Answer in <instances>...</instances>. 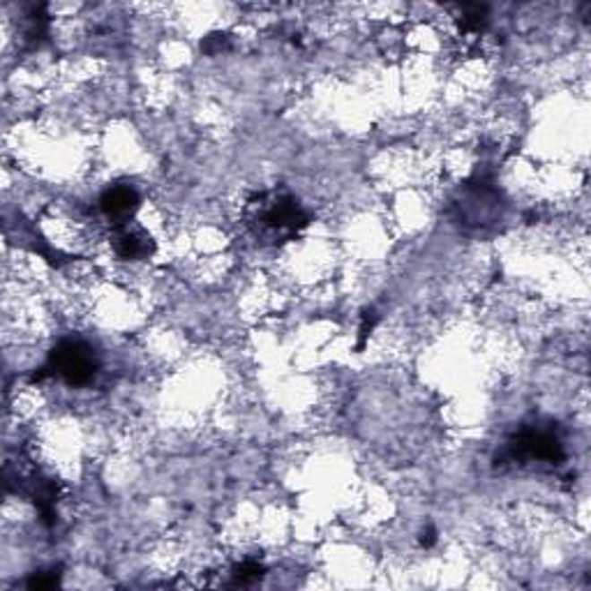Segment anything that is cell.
<instances>
[{
  "label": "cell",
  "instance_id": "1",
  "mask_svg": "<svg viewBox=\"0 0 591 591\" xmlns=\"http://www.w3.org/2000/svg\"><path fill=\"white\" fill-rule=\"evenodd\" d=\"M99 363L95 351L81 339H63L61 345L51 351L49 363L33 377V381H42L44 377H61L72 389L90 386L98 377Z\"/></svg>",
  "mask_w": 591,
  "mask_h": 591
},
{
  "label": "cell",
  "instance_id": "2",
  "mask_svg": "<svg viewBox=\"0 0 591 591\" xmlns=\"http://www.w3.org/2000/svg\"><path fill=\"white\" fill-rule=\"evenodd\" d=\"M564 443L552 430L525 427L509 441L510 460H541L559 465L564 460Z\"/></svg>",
  "mask_w": 591,
  "mask_h": 591
},
{
  "label": "cell",
  "instance_id": "3",
  "mask_svg": "<svg viewBox=\"0 0 591 591\" xmlns=\"http://www.w3.org/2000/svg\"><path fill=\"white\" fill-rule=\"evenodd\" d=\"M307 222H310L307 213L291 197H278L266 209H261V215H259L261 234L273 236L275 241L298 234L303 227H307Z\"/></svg>",
  "mask_w": 591,
  "mask_h": 591
},
{
  "label": "cell",
  "instance_id": "4",
  "mask_svg": "<svg viewBox=\"0 0 591 591\" xmlns=\"http://www.w3.org/2000/svg\"><path fill=\"white\" fill-rule=\"evenodd\" d=\"M139 209V192L132 185H114L99 197V210L116 225L127 222V218L134 215Z\"/></svg>",
  "mask_w": 591,
  "mask_h": 591
},
{
  "label": "cell",
  "instance_id": "5",
  "mask_svg": "<svg viewBox=\"0 0 591 591\" xmlns=\"http://www.w3.org/2000/svg\"><path fill=\"white\" fill-rule=\"evenodd\" d=\"M114 247L118 257L123 259H146L153 254V241L148 238L146 234L134 229H127V227H121V229L116 231L114 236Z\"/></svg>",
  "mask_w": 591,
  "mask_h": 591
},
{
  "label": "cell",
  "instance_id": "6",
  "mask_svg": "<svg viewBox=\"0 0 591 591\" xmlns=\"http://www.w3.org/2000/svg\"><path fill=\"white\" fill-rule=\"evenodd\" d=\"M263 575V566L259 561H243L241 566L234 569V582L236 585H253Z\"/></svg>",
  "mask_w": 591,
  "mask_h": 591
},
{
  "label": "cell",
  "instance_id": "7",
  "mask_svg": "<svg viewBox=\"0 0 591 591\" xmlns=\"http://www.w3.org/2000/svg\"><path fill=\"white\" fill-rule=\"evenodd\" d=\"M377 319H379V314L374 313V310H365V314H363V321H361V335H358V349H363V345L367 342V338H370L373 329L377 326Z\"/></svg>",
  "mask_w": 591,
  "mask_h": 591
},
{
  "label": "cell",
  "instance_id": "8",
  "mask_svg": "<svg viewBox=\"0 0 591 591\" xmlns=\"http://www.w3.org/2000/svg\"><path fill=\"white\" fill-rule=\"evenodd\" d=\"M58 585V573H35L33 578H30V582H28V587L30 589H49V587H56Z\"/></svg>",
  "mask_w": 591,
  "mask_h": 591
},
{
  "label": "cell",
  "instance_id": "9",
  "mask_svg": "<svg viewBox=\"0 0 591 591\" xmlns=\"http://www.w3.org/2000/svg\"><path fill=\"white\" fill-rule=\"evenodd\" d=\"M434 543H437V531H434L433 527H427V529L421 534V545L423 548H433Z\"/></svg>",
  "mask_w": 591,
  "mask_h": 591
}]
</instances>
